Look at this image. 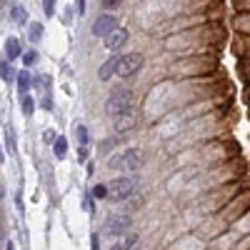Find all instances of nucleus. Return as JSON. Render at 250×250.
<instances>
[{"label":"nucleus","mask_w":250,"mask_h":250,"mask_svg":"<svg viewBox=\"0 0 250 250\" xmlns=\"http://www.w3.org/2000/svg\"><path fill=\"white\" fill-rule=\"evenodd\" d=\"M35 110V100L30 95H23V115H33Z\"/></svg>","instance_id":"dca6fc26"},{"label":"nucleus","mask_w":250,"mask_h":250,"mask_svg":"<svg viewBox=\"0 0 250 250\" xmlns=\"http://www.w3.org/2000/svg\"><path fill=\"white\" fill-rule=\"evenodd\" d=\"M10 18L15 20L18 25H25V20H28V10H25L23 5H13V8H10Z\"/></svg>","instance_id":"9b49d317"},{"label":"nucleus","mask_w":250,"mask_h":250,"mask_svg":"<svg viewBox=\"0 0 250 250\" xmlns=\"http://www.w3.org/2000/svg\"><path fill=\"white\" fill-rule=\"evenodd\" d=\"M143 62H145L143 53H125V55H120L118 62H115V73H118L120 78H130V75H135V73L143 68Z\"/></svg>","instance_id":"7ed1b4c3"},{"label":"nucleus","mask_w":250,"mask_h":250,"mask_svg":"<svg viewBox=\"0 0 250 250\" xmlns=\"http://www.w3.org/2000/svg\"><path fill=\"white\" fill-rule=\"evenodd\" d=\"M43 138H45V140H48V143H55V135H53V133H50V130H48V133H45V135H43Z\"/></svg>","instance_id":"5701e85b"},{"label":"nucleus","mask_w":250,"mask_h":250,"mask_svg":"<svg viewBox=\"0 0 250 250\" xmlns=\"http://www.w3.org/2000/svg\"><path fill=\"white\" fill-rule=\"evenodd\" d=\"M98 243H100V238H98V235H93V250H100V245H98Z\"/></svg>","instance_id":"b1692460"},{"label":"nucleus","mask_w":250,"mask_h":250,"mask_svg":"<svg viewBox=\"0 0 250 250\" xmlns=\"http://www.w3.org/2000/svg\"><path fill=\"white\" fill-rule=\"evenodd\" d=\"M78 140L85 145L88 143V130H85V125H78Z\"/></svg>","instance_id":"aec40b11"},{"label":"nucleus","mask_w":250,"mask_h":250,"mask_svg":"<svg viewBox=\"0 0 250 250\" xmlns=\"http://www.w3.org/2000/svg\"><path fill=\"white\" fill-rule=\"evenodd\" d=\"M15 70H13V65H10V62L8 60H3V62H0V78H3L5 83H10V80H15Z\"/></svg>","instance_id":"ddd939ff"},{"label":"nucleus","mask_w":250,"mask_h":250,"mask_svg":"<svg viewBox=\"0 0 250 250\" xmlns=\"http://www.w3.org/2000/svg\"><path fill=\"white\" fill-rule=\"evenodd\" d=\"M15 80H18V90H20V95H28V90H30V75L23 70V73H18V75H15Z\"/></svg>","instance_id":"f8f14e48"},{"label":"nucleus","mask_w":250,"mask_h":250,"mask_svg":"<svg viewBox=\"0 0 250 250\" xmlns=\"http://www.w3.org/2000/svg\"><path fill=\"white\" fill-rule=\"evenodd\" d=\"M93 195H95V198H108V188H105V185H95Z\"/></svg>","instance_id":"412c9836"},{"label":"nucleus","mask_w":250,"mask_h":250,"mask_svg":"<svg viewBox=\"0 0 250 250\" xmlns=\"http://www.w3.org/2000/svg\"><path fill=\"white\" fill-rule=\"evenodd\" d=\"M40 35H43V25H40V23H30V40H33V43H38Z\"/></svg>","instance_id":"f3484780"},{"label":"nucleus","mask_w":250,"mask_h":250,"mask_svg":"<svg viewBox=\"0 0 250 250\" xmlns=\"http://www.w3.org/2000/svg\"><path fill=\"white\" fill-rule=\"evenodd\" d=\"M120 0H103V10H118Z\"/></svg>","instance_id":"6ab92c4d"},{"label":"nucleus","mask_w":250,"mask_h":250,"mask_svg":"<svg viewBox=\"0 0 250 250\" xmlns=\"http://www.w3.org/2000/svg\"><path fill=\"white\" fill-rule=\"evenodd\" d=\"M43 13H45L48 18L55 13V3H53V0H45V3H43Z\"/></svg>","instance_id":"4be33fe9"},{"label":"nucleus","mask_w":250,"mask_h":250,"mask_svg":"<svg viewBox=\"0 0 250 250\" xmlns=\"http://www.w3.org/2000/svg\"><path fill=\"white\" fill-rule=\"evenodd\" d=\"M55 155L58 158H65V153H68V140L65 138H55Z\"/></svg>","instance_id":"4468645a"},{"label":"nucleus","mask_w":250,"mask_h":250,"mask_svg":"<svg viewBox=\"0 0 250 250\" xmlns=\"http://www.w3.org/2000/svg\"><path fill=\"white\" fill-rule=\"evenodd\" d=\"M0 198H3V188H0Z\"/></svg>","instance_id":"393cba45"},{"label":"nucleus","mask_w":250,"mask_h":250,"mask_svg":"<svg viewBox=\"0 0 250 250\" xmlns=\"http://www.w3.org/2000/svg\"><path fill=\"white\" fill-rule=\"evenodd\" d=\"M23 62H25V65H35V62H38V53L35 50H28L23 55Z\"/></svg>","instance_id":"a211bd4d"},{"label":"nucleus","mask_w":250,"mask_h":250,"mask_svg":"<svg viewBox=\"0 0 250 250\" xmlns=\"http://www.w3.org/2000/svg\"><path fill=\"white\" fill-rule=\"evenodd\" d=\"M0 160H3V150H0Z\"/></svg>","instance_id":"bb28decb"},{"label":"nucleus","mask_w":250,"mask_h":250,"mask_svg":"<svg viewBox=\"0 0 250 250\" xmlns=\"http://www.w3.org/2000/svg\"><path fill=\"white\" fill-rule=\"evenodd\" d=\"M135 243H138V235H130L128 240H123V243H115V245H113L110 250H130V248H133Z\"/></svg>","instance_id":"2eb2a0df"},{"label":"nucleus","mask_w":250,"mask_h":250,"mask_svg":"<svg viewBox=\"0 0 250 250\" xmlns=\"http://www.w3.org/2000/svg\"><path fill=\"white\" fill-rule=\"evenodd\" d=\"M130 105H133V93H130L128 88L113 90V93L108 95V100H105V110H108L113 118H118V115H123V113H128Z\"/></svg>","instance_id":"f257e3e1"},{"label":"nucleus","mask_w":250,"mask_h":250,"mask_svg":"<svg viewBox=\"0 0 250 250\" xmlns=\"http://www.w3.org/2000/svg\"><path fill=\"white\" fill-rule=\"evenodd\" d=\"M128 40H130V33L125 30V28H118V30H113V33L105 38V48L113 50V53H118V50L125 48V43H128Z\"/></svg>","instance_id":"0eeeda50"},{"label":"nucleus","mask_w":250,"mask_h":250,"mask_svg":"<svg viewBox=\"0 0 250 250\" xmlns=\"http://www.w3.org/2000/svg\"><path fill=\"white\" fill-rule=\"evenodd\" d=\"M133 123H135V115H133V110H128V113H123V115L115 118V128L118 130H128V128H133Z\"/></svg>","instance_id":"9d476101"},{"label":"nucleus","mask_w":250,"mask_h":250,"mask_svg":"<svg viewBox=\"0 0 250 250\" xmlns=\"http://www.w3.org/2000/svg\"><path fill=\"white\" fill-rule=\"evenodd\" d=\"M115 62H118V58H110V60L103 62L100 70H98V78H100V80H110L113 73H115Z\"/></svg>","instance_id":"1a4fd4ad"},{"label":"nucleus","mask_w":250,"mask_h":250,"mask_svg":"<svg viewBox=\"0 0 250 250\" xmlns=\"http://www.w3.org/2000/svg\"><path fill=\"white\" fill-rule=\"evenodd\" d=\"M130 215H125V213H118V215H110L108 218V233L110 235H125L130 230Z\"/></svg>","instance_id":"423d86ee"},{"label":"nucleus","mask_w":250,"mask_h":250,"mask_svg":"<svg viewBox=\"0 0 250 250\" xmlns=\"http://www.w3.org/2000/svg\"><path fill=\"white\" fill-rule=\"evenodd\" d=\"M118 165H123V168H128V170H140L145 165V153L140 148H128L115 160V168H118Z\"/></svg>","instance_id":"39448f33"},{"label":"nucleus","mask_w":250,"mask_h":250,"mask_svg":"<svg viewBox=\"0 0 250 250\" xmlns=\"http://www.w3.org/2000/svg\"><path fill=\"white\" fill-rule=\"evenodd\" d=\"M15 58H20V40L18 38H8L5 40V58L3 60H15Z\"/></svg>","instance_id":"6e6552de"},{"label":"nucleus","mask_w":250,"mask_h":250,"mask_svg":"<svg viewBox=\"0 0 250 250\" xmlns=\"http://www.w3.org/2000/svg\"><path fill=\"white\" fill-rule=\"evenodd\" d=\"M113 30H118V18L113 13H103L95 18V23H93V35L95 38H103L105 40Z\"/></svg>","instance_id":"20e7f679"},{"label":"nucleus","mask_w":250,"mask_h":250,"mask_svg":"<svg viewBox=\"0 0 250 250\" xmlns=\"http://www.w3.org/2000/svg\"><path fill=\"white\" fill-rule=\"evenodd\" d=\"M105 188H108V198L115 200V203H120V200H125V198H130V195H133V190H135V180L120 175V178H113Z\"/></svg>","instance_id":"f03ea898"},{"label":"nucleus","mask_w":250,"mask_h":250,"mask_svg":"<svg viewBox=\"0 0 250 250\" xmlns=\"http://www.w3.org/2000/svg\"><path fill=\"white\" fill-rule=\"evenodd\" d=\"M8 245H10V248H8V250H13V243H8Z\"/></svg>","instance_id":"a878e982"}]
</instances>
